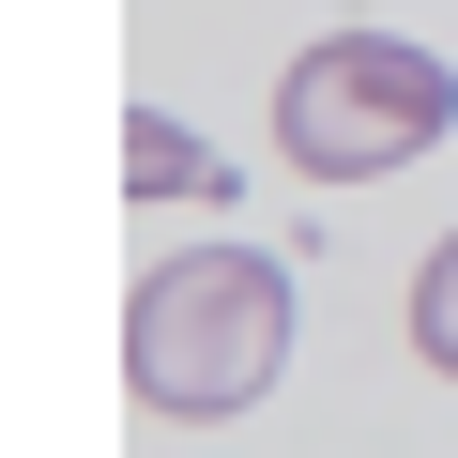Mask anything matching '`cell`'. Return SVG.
I'll return each instance as SVG.
<instances>
[{
	"label": "cell",
	"instance_id": "obj_3",
	"mask_svg": "<svg viewBox=\"0 0 458 458\" xmlns=\"http://www.w3.org/2000/svg\"><path fill=\"white\" fill-rule=\"evenodd\" d=\"M123 199H229V153H199L168 107H138L123 123Z\"/></svg>",
	"mask_w": 458,
	"mask_h": 458
},
{
	"label": "cell",
	"instance_id": "obj_1",
	"mask_svg": "<svg viewBox=\"0 0 458 458\" xmlns=\"http://www.w3.org/2000/svg\"><path fill=\"white\" fill-rule=\"evenodd\" d=\"M276 367H291V276H276L260 245H168V260L138 276V306H123V382H138V412L214 428V412H245Z\"/></svg>",
	"mask_w": 458,
	"mask_h": 458
},
{
	"label": "cell",
	"instance_id": "obj_4",
	"mask_svg": "<svg viewBox=\"0 0 458 458\" xmlns=\"http://www.w3.org/2000/svg\"><path fill=\"white\" fill-rule=\"evenodd\" d=\"M412 352H428V367L458 382V229H443V245L412 260Z\"/></svg>",
	"mask_w": 458,
	"mask_h": 458
},
{
	"label": "cell",
	"instance_id": "obj_2",
	"mask_svg": "<svg viewBox=\"0 0 458 458\" xmlns=\"http://www.w3.org/2000/svg\"><path fill=\"white\" fill-rule=\"evenodd\" d=\"M443 123H458V77H443L428 47H397V31H321V47L276 77V153H291L306 183H382V168H412Z\"/></svg>",
	"mask_w": 458,
	"mask_h": 458
}]
</instances>
